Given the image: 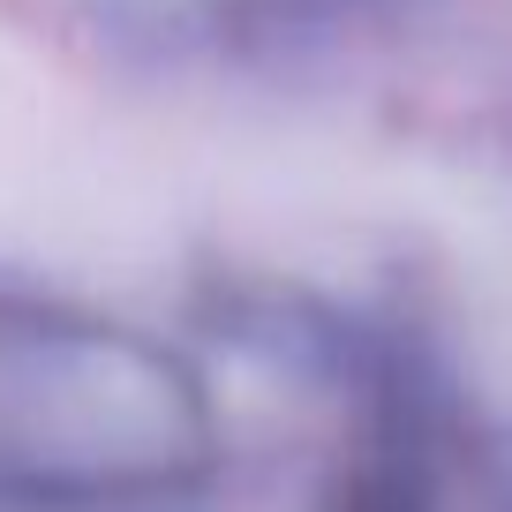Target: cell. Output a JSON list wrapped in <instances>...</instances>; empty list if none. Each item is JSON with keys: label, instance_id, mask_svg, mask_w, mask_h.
I'll use <instances>...</instances> for the list:
<instances>
[{"label": "cell", "instance_id": "obj_1", "mask_svg": "<svg viewBox=\"0 0 512 512\" xmlns=\"http://www.w3.org/2000/svg\"><path fill=\"white\" fill-rule=\"evenodd\" d=\"M226 452L189 347L76 294L0 287V512H189Z\"/></svg>", "mask_w": 512, "mask_h": 512}]
</instances>
